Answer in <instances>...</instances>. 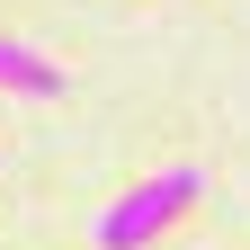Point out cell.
Returning <instances> with one entry per match:
<instances>
[{"label":"cell","mask_w":250,"mask_h":250,"mask_svg":"<svg viewBox=\"0 0 250 250\" xmlns=\"http://www.w3.org/2000/svg\"><path fill=\"white\" fill-rule=\"evenodd\" d=\"M0 89H18V99H54L62 72L36 54V45H18V36H0Z\"/></svg>","instance_id":"obj_2"},{"label":"cell","mask_w":250,"mask_h":250,"mask_svg":"<svg viewBox=\"0 0 250 250\" xmlns=\"http://www.w3.org/2000/svg\"><path fill=\"white\" fill-rule=\"evenodd\" d=\"M197 197H206V170H161V179L125 188V197L99 214V250H143V241L179 232L188 214H197Z\"/></svg>","instance_id":"obj_1"}]
</instances>
